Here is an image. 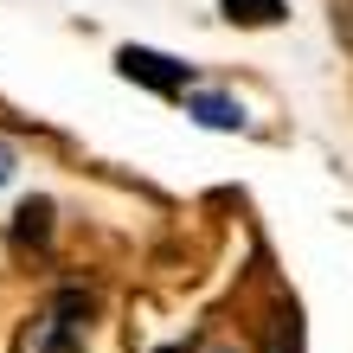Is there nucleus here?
<instances>
[{
    "label": "nucleus",
    "instance_id": "obj_1",
    "mask_svg": "<svg viewBox=\"0 0 353 353\" xmlns=\"http://www.w3.org/2000/svg\"><path fill=\"white\" fill-rule=\"evenodd\" d=\"M116 71L129 77V84L161 90V97H180V90H186V65H180V58H168V52H148V46H122V52H116Z\"/></svg>",
    "mask_w": 353,
    "mask_h": 353
},
{
    "label": "nucleus",
    "instance_id": "obj_2",
    "mask_svg": "<svg viewBox=\"0 0 353 353\" xmlns=\"http://www.w3.org/2000/svg\"><path fill=\"white\" fill-rule=\"evenodd\" d=\"M13 238L19 244H46L52 238V205L46 199H26V205H19V219H13Z\"/></svg>",
    "mask_w": 353,
    "mask_h": 353
},
{
    "label": "nucleus",
    "instance_id": "obj_3",
    "mask_svg": "<svg viewBox=\"0 0 353 353\" xmlns=\"http://www.w3.org/2000/svg\"><path fill=\"white\" fill-rule=\"evenodd\" d=\"M225 19H232V26H276L283 0H225Z\"/></svg>",
    "mask_w": 353,
    "mask_h": 353
},
{
    "label": "nucleus",
    "instance_id": "obj_4",
    "mask_svg": "<svg viewBox=\"0 0 353 353\" xmlns=\"http://www.w3.org/2000/svg\"><path fill=\"white\" fill-rule=\"evenodd\" d=\"M186 110H193V116L205 122V129H238V122H244V110H238L232 97H193Z\"/></svg>",
    "mask_w": 353,
    "mask_h": 353
},
{
    "label": "nucleus",
    "instance_id": "obj_5",
    "mask_svg": "<svg viewBox=\"0 0 353 353\" xmlns=\"http://www.w3.org/2000/svg\"><path fill=\"white\" fill-rule=\"evenodd\" d=\"M327 19H334V39L353 52V0H327Z\"/></svg>",
    "mask_w": 353,
    "mask_h": 353
},
{
    "label": "nucleus",
    "instance_id": "obj_6",
    "mask_svg": "<svg viewBox=\"0 0 353 353\" xmlns=\"http://www.w3.org/2000/svg\"><path fill=\"white\" fill-rule=\"evenodd\" d=\"M270 353H302V347H296V315L276 327V347H270Z\"/></svg>",
    "mask_w": 353,
    "mask_h": 353
},
{
    "label": "nucleus",
    "instance_id": "obj_7",
    "mask_svg": "<svg viewBox=\"0 0 353 353\" xmlns=\"http://www.w3.org/2000/svg\"><path fill=\"white\" fill-rule=\"evenodd\" d=\"M7 174H13V154H7V148H0V180H7Z\"/></svg>",
    "mask_w": 353,
    "mask_h": 353
},
{
    "label": "nucleus",
    "instance_id": "obj_8",
    "mask_svg": "<svg viewBox=\"0 0 353 353\" xmlns=\"http://www.w3.org/2000/svg\"><path fill=\"white\" fill-rule=\"evenodd\" d=\"M161 353H193V347H161Z\"/></svg>",
    "mask_w": 353,
    "mask_h": 353
}]
</instances>
